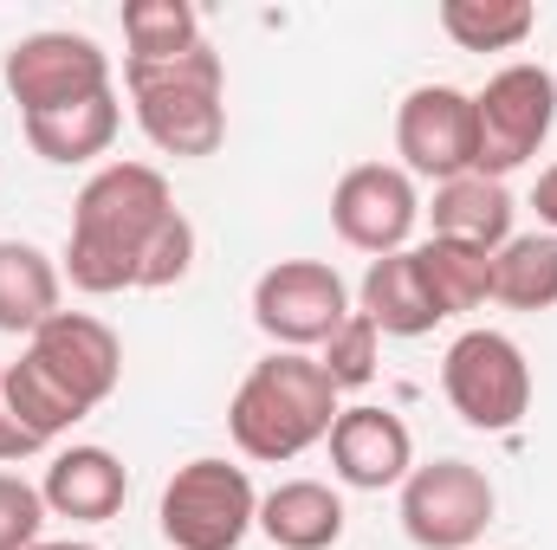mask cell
<instances>
[{
	"label": "cell",
	"mask_w": 557,
	"mask_h": 550,
	"mask_svg": "<svg viewBox=\"0 0 557 550\" xmlns=\"http://www.w3.org/2000/svg\"><path fill=\"white\" fill-rule=\"evenodd\" d=\"M124 383V343L91 311H59L39 324L20 350V363L0 370V409L13 414L39 447H52L65 427L104 409Z\"/></svg>",
	"instance_id": "6da1fadb"
},
{
	"label": "cell",
	"mask_w": 557,
	"mask_h": 550,
	"mask_svg": "<svg viewBox=\"0 0 557 550\" xmlns=\"http://www.w3.org/2000/svg\"><path fill=\"white\" fill-rule=\"evenodd\" d=\"M175 195L162 182V168L149 162H104L72 208V234H65V260L59 273L91 298L111 291H143V260L156 247V234L175 221Z\"/></svg>",
	"instance_id": "7a4b0ae2"
},
{
	"label": "cell",
	"mask_w": 557,
	"mask_h": 550,
	"mask_svg": "<svg viewBox=\"0 0 557 550\" xmlns=\"http://www.w3.org/2000/svg\"><path fill=\"white\" fill-rule=\"evenodd\" d=\"M331 421H337V383H331L324 363L305 357V350H273V357H260V363L240 376L234 402H227V434H234V447H240L247 460H260V466H285V460H298L305 447L331 440Z\"/></svg>",
	"instance_id": "3957f363"
},
{
	"label": "cell",
	"mask_w": 557,
	"mask_h": 550,
	"mask_svg": "<svg viewBox=\"0 0 557 550\" xmlns=\"http://www.w3.org/2000/svg\"><path fill=\"white\" fill-rule=\"evenodd\" d=\"M124 91L137 104L143 137L156 142L162 155H182V162H201L227 142V65L221 52L201 39L195 52L182 59H156V65H124Z\"/></svg>",
	"instance_id": "277c9868"
},
{
	"label": "cell",
	"mask_w": 557,
	"mask_h": 550,
	"mask_svg": "<svg viewBox=\"0 0 557 550\" xmlns=\"http://www.w3.org/2000/svg\"><path fill=\"white\" fill-rule=\"evenodd\" d=\"M156 518H162V538L175 550H240L247 532L260 525V492H253L247 466L201 453V460L175 466Z\"/></svg>",
	"instance_id": "5b68a950"
},
{
	"label": "cell",
	"mask_w": 557,
	"mask_h": 550,
	"mask_svg": "<svg viewBox=\"0 0 557 550\" xmlns=\"http://www.w3.org/2000/svg\"><path fill=\"white\" fill-rule=\"evenodd\" d=\"M441 396L480 434H506L532 409V363L506 330H460L441 357Z\"/></svg>",
	"instance_id": "8992f818"
},
{
	"label": "cell",
	"mask_w": 557,
	"mask_h": 550,
	"mask_svg": "<svg viewBox=\"0 0 557 550\" xmlns=\"http://www.w3.org/2000/svg\"><path fill=\"white\" fill-rule=\"evenodd\" d=\"M473 117H480V162L473 175L506 182L512 168H525L557 124V78L545 65H499L480 91H473Z\"/></svg>",
	"instance_id": "52a82bcc"
},
{
	"label": "cell",
	"mask_w": 557,
	"mask_h": 550,
	"mask_svg": "<svg viewBox=\"0 0 557 550\" xmlns=\"http://www.w3.org/2000/svg\"><path fill=\"white\" fill-rule=\"evenodd\" d=\"M493 512L499 492L473 460H428L403 479V532L421 550H473Z\"/></svg>",
	"instance_id": "ba28073f"
},
{
	"label": "cell",
	"mask_w": 557,
	"mask_h": 550,
	"mask_svg": "<svg viewBox=\"0 0 557 550\" xmlns=\"http://www.w3.org/2000/svg\"><path fill=\"white\" fill-rule=\"evenodd\" d=\"M350 311V285L324 260H278L253 285V324L273 337V350H324Z\"/></svg>",
	"instance_id": "9c48e42d"
},
{
	"label": "cell",
	"mask_w": 557,
	"mask_h": 550,
	"mask_svg": "<svg viewBox=\"0 0 557 550\" xmlns=\"http://www.w3.org/2000/svg\"><path fill=\"white\" fill-rule=\"evenodd\" d=\"M0 72H7L13 104H20V124L111 91V52L85 33H26Z\"/></svg>",
	"instance_id": "30bf717a"
},
{
	"label": "cell",
	"mask_w": 557,
	"mask_h": 550,
	"mask_svg": "<svg viewBox=\"0 0 557 550\" xmlns=\"http://www.w3.org/2000/svg\"><path fill=\"white\" fill-rule=\"evenodd\" d=\"M331 227H337L344 247H357L370 260L409 253V234L421 227L416 175L396 168V162H357V168H344L337 188H331Z\"/></svg>",
	"instance_id": "8fae6325"
},
{
	"label": "cell",
	"mask_w": 557,
	"mask_h": 550,
	"mask_svg": "<svg viewBox=\"0 0 557 550\" xmlns=\"http://www.w3.org/2000/svg\"><path fill=\"white\" fill-rule=\"evenodd\" d=\"M396 155L421 182H460L480 162V117H473V91L460 85H416L396 111Z\"/></svg>",
	"instance_id": "7c38bea8"
},
{
	"label": "cell",
	"mask_w": 557,
	"mask_h": 550,
	"mask_svg": "<svg viewBox=\"0 0 557 550\" xmlns=\"http://www.w3.org/2000/svg\"><path fill=\"white\" fill-rule=\"evenodd\" d=\"M331 473L357 492H383V486H403L416 473V434L409 421L376 402H357V409H337L331 421Z\"/></svg>",
	"instance_id": "4fadbf2b"
},
{
	"label": "cell",
	"mask_w": 557,
	"mask_h": 550,
	"mask_svg": "<svg viewBox=\"0 0 557 550\" xmlns=\"http://www.w3.org/2000/svg\"><path fill=\"white\" fill-rule=\"evenodd\" d=\"M39 499L52 518H72V525H104L124 512L131 499V473L111 447H65L52 453L46 479H39Z\"/></svg>",
	"instance_id": "5bb4252c"
},
{
	"label": "cell",
	"mask_w": 557,
	"mask_h": 550,
	"mask_svg": "<svg viewBox=\"0 0 557 550\" xmlns=\"http://www.w3.org/2000/svg\"><path fill=\"white\" fill-rule=\"evenodd\" d=\"M434 240H460V247H480V253H499L512 240V188L493 182V175H460V182H441L434 201L421 208Z\"/></svg>",
	"instance_id": "9a60e30c"
},
{
	"label": "cell",
	"mask_w": 557,
	"mask_h": 550,
	"mask_svg": "<svg viewBox=\"0 0 557 550\" xmlns=\"http://www.w3.org/2000/svg\"><path fill=\"white\" fill-rule=\"evenodd\" d=\"M117 124H124L117 91H98V98H85V104L46 111V117H26L20 130H26V149H33L39 162H52V168H78V162H98V155L117 142Z\"/></svg>",
	"instance_id": "2e32d148"
},
{
	"label": "cell",
	"mask_w": 557,
	"mask_h": 550,
	"mask_svg": "<svg viewBox=\"0 0 557 550\" xmlns=\"http://www.w3.org/2000/svg\"><path fill=\"white\" fill-rule=\"evenodd\" d=\"M357 311L383 330V337H428L441 324L428 285H421L416 247L409 253H389V260H370V273L357 285Z\"/></svg>",
	"instance_id": "e0dca14e"
},
{
	"label": "cell",
	"mask_w": 557,
	"mask_h": 550,
	"mask_svg": "<svg viewBox=\"0 0 557 550\" xmlns=\"http://www.w3.org/2000/svg\"><path fill=\"white\" fill-rule=\"evenodd\" d=\"M65 273L33 240H0V337H33L59 317Z\"/></svg>",
	"instance_id": "ac0fdd59"
},
{
	"label": "cell",
	"mask_w": 557,
	"mask_h": 550,
	"mask_svg": "<svg viewBox=\"0 0 557 550\" xmlns=\"http://www.w3.org/2000/svg\"><path fill=\"white\" fill-rule=\"evenodd\" d=\"M278 550H331L344 538V499L324 479H285L260 499V525Z\"/></svg>",
	"instance_id": "d6986e66"
},
{
	"label": "cell",
	"mask_w": 557,
	"mask_h": 550,
	"mask_svg": "<svg viewBox=\"0 0 557 550\" xmlns=\"http://www.w3.org/2000/svg\"><path fill=\"white\" fill-rule=\"evenodd\" d=\"M416 266H421V285L434 298L441 317H467L493 298V253L480 247H460V240H421L416 247Z\"/></svg>",
	"instance_id": "ffe728a7"
},
{
	"label": "cell",
	"mask_w": 557,
	"mask_h": 550,
	"mask_svg": "<svg viewBox=\"0 0 557 550\" xmlns=\"http://www.w3.org/2000/svg\"><path fill=\"white\" fill-rule=\"evenodd\" d=\"M493 298L506 311H552L557 304V234H512L493 253Z\"/></svg>",
	"instance_id": "44dd1931"
},
{
	"label": "cell",
	"mask_w": 557,
	"mask_h": 550,
	"mask_svg": "<svg viewBox=\"0 0 557 550\" xmlns=\"http://www.w3.org/2000/svg\"><path fill=\"white\" fill-rule=\"evenodd\" d=\"M539 26V7L525 0H441V33L460 52H519Z\"/></svg>",
	"instance_id": "7402d4cb"
},
{
	"label": "cell",
	"mask_w": 557,
	"mask_h": 550,
	"mask_svg": "<svg viewBox=\"0 0 557 550\" xmlns=\"http://www.w3.org/2000/svg\"><path fill=\"white\" fill-rule=\"evenodd\" d=\"M124 65H156V59H182L201 46V13L188 0H131L124 7Z\"/></svg>",
	"instance_id": "603a6c76"
},
{
	"label": "cell",
	"mask_w": 557,
	"mask_h": 550,
	"mask_svg": "<svg viewBox=\"0 0 557 550\" xmlns=\"http://www.w3.org/2000/svg\"><path fill=\"white\" fill-rule=\"evenodd\" d=\"M376 343H383V330H376L363 311H350V317L331 330V343L318 350V363H324V376L337 383V396H344V389H363V383L376 376Z\"/></svg>",
	"instance_id": "cb8c5ba5"
},
{
	"label": "cell",
	"mask_w": 557,
	"mask_h": 550,
	"mask_svg": "<svg viewBox=\"0 0 557 550\" xmlns=\"http://www.w3.org/2000/svg\"><path fill=\"white\" fill-rule=\"evenodd\" d=\"M46 499H39V486L33 479H20V473H0V550H33L39 545V532H46Z\"/></svg>",
	"instance_id": "d4e9b609"
},
{
	"label": "cell",
	"mask_w": 557,
	"mask_h": 550,
	"mask_svg": "<svg viewBox=\"0 0 557 550\" xmlns=\"http://www.w3.org/2000/svg\"><path fill=\"white\" fill-rule=\"evenodd\" d=\"M532 208H539V227H545V234H557V162L539 175V182H532Z\"/></svg>",
	"instance_id": "484cf974"
},
{
	"label": "cell",
	"mask_w": 557,
	"mask_h": 550,
	"mask_svg": "<svg viewBox=\"0 0 557 550\" xmlns=\"http://www.w3.org/2000/svg\"><path fill=\"white\" fill-rule=\"evenodd\" d=\"M33 550H98V545H72V538H59V545H46V538H39Z\"/></svg>",
	"instance_id": "4316f807"
}]
</instances>
